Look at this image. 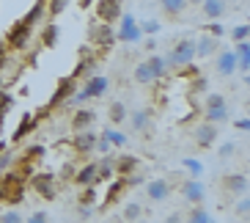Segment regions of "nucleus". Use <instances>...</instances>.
I'll list each match as a JSON object with an SVG mask.
<instances>
[{
	"instance_id": "1",
	"label": "nucleus",
	"mask_w": 250,
	"mask_h": 223,
	"mask_svg": "<svg viewBox=\"0 0 250 223\" xmlns=\"http://www.w3.org/2000/svg\"><path fill=\"white\" fill-rule=\"evenodd\" d=\"M113 45H116V30L107 22H99V20H96V22L88 25V47L99 55V58H104V55L113 50Z\"/></svg>"
},
{
	"instance_id": "2",
	"label": "nucleus",
	"mask_w": 250,
	"mask_h": 223,
	"mask_svg": "<svg viewBox=\"0 0 250 223\" xmlns=\"http://www.w3.org/2000/svg\"><path fill=\"white\" fill-rule=\"evenodd\" d=\"M0 201L3 204H20L25 201V179H20L11 168L0 174Z\"/></svg>"
},
{
	"instance_id": "3",
	"label": "nucleus",
	"mask_w": 250,
	"mask_h": 223,
	"mask_svg": "<svg viewBox=\"0 0 250 223\" xmlns=\"http://www.w3.org/2000/svg\"><path fill=\"white\" fill-rule=\"evenodd\" d=\"M107 86H110V80H107L104 74H94V77L85 80V86H83L80 91H74L72 97H69L66 105H83V102H88V99L102 97L104 91H107Z\"/></svg>"
},
{
	"instance_id": "4",
	"label": "nucleus",
	"mask_w": 250,
	"mask_h": 223,
	"mask_svg": "<svg viewBox=\"0 0 250 223\" xmlns=\"http://www.w3.org/2000/svg\"><path fill=\"white\" fill-rule=\"evenodd\" d=\"M77 86H80V80L77 77H72V74H66V77H61L58 83H55V91H52V97H50V102L44 105L47 111H58V108H66V102H69V97H72L74 91H77Z\"/></svg>"
},
{
	"instance_id": "5",
	"label": "nucleus",
	"mask_w": 250,
	"mask_h": 223,
	"mask_svg": "<svg viewBox=\"0 0 250 223\" xmlns=\"http://www.w3.org/2000/svg\"><path fill=\"white\" fill-rule=\"evenodd\" d=\"M30 187L39 199L44 201H55L58 199V177L55 174H47V171H36L30 177Z\"/></svg>"
},
{
	"instance_id": "6",
	"label": "nucleus",
	"mask_w": 250,
	"mask_h": 223,
	"mask_svg": "<svg viewBox=\"0 0 250 223\" xmlns=\"http://www.w3.org/2000/svg\"><path fill=\"white\" fill-rule=\"evenodd\" d=\"M30 36H33V28L30 25H25L22 20H17L11 28H8V33H6V47L11 52H25L28 50V45H30Z\"/></svg>"
},
{
	"instance_id": "7",
	"label": "nucleus",
	"mask_w": 250,
	"mask_h": 223,
	"mask_svg": "<svg viewBox=\"0 0 250 223\" xmlns=\"http://www.w3.org/2000/svg\"><path fill=\"white\" fill-rule=\"evenodd\" d=\"M192 61H195V42H192V39H184V42H179V45L165 55V67L176 69V67H184V64H192Z\"/></svg>"
},
{
	"instance_id": "8",
	"label": "nucleus",
	"mask_w": 250,
	"mask_h": 223,
	"mask_svg": "<svg viewBox=\"0 0 250 223\" xmlns=\"http://www.w3.org/2000/svg\"><path fill=\"white\" fill-rule=\"evenodd\" d=\"M118 20H121V28H118V33H116V42H124V45H138L140 39H143L138 20H135L132 14H121Z\"/></svg>"
},
{
	"instance_id": "9",
	"label": "nucleus",
	"mask_w": 250,
	"mask_h": 223,
	"mask_svg": "<svg viewBox=\"0 0 250 223\" xmlns=\"http://www.w3.org/2000/svg\"><path fill=\"white\" fill-rule=\"evenodd\" d=\"M94 11H96V20L107 25L118 22V17L124 14L121 0H94Z\"/></svg>"
},
{
	"instance_id": "10",
	"label": "nucleus",
	"mask_w": 250,
	"mask_h": 223,
	"mask_svg": "<svg viewBox=\"0 0 250 223\" xmlns=\"http://www.w3.org/2000/svg\"><path fill=\"white\" fill-rule=\"evenodd\" d=\"M96 146V133H91V130H80V133L72 135V141H69V149H72L74 155H91Z\"/></svg>"
},
{
	"instance_id": "11",
	"label": "nucleus",
	"mask_w": 250,
	"mask_h": 223,
	"mask_svg": "<svg viewBox=\"0 0 250 223\" xmlns=\"http://www.w3.org/2000/svg\"><path fill=\"white\" fill-rule=\"evenodd\" d=\"M129 190V179L126 177H113L110 182H107V193H104V207H113V204H118L121 201V196Z\"/></svg>"
},
{
	"instance_id": "12",
	"label": "nucleus",
	"mask_w": 250,
	"mask_h": 223,
	"mask_svg": "<svg viewBox=\"0 0 250 223\" xmlns=\"http://www.w3.org/2000/svg\"><path fill=\"white\" fill-rule=\"evenodd\" d=\"M192 138H195V146H198V149H212L214 141H217V124H209V121L198 124Z\"/></svg>"
},
{
	"instance_id": "13",
	"label": "nucleus",
	"mask_w": 250,
	"mask_h": 223,
	"mask_svg": "<svg viewBox=\"0 0 250 223\" xmlns=\"http://www.w3.org/2000/svg\"><path fill=\"white\" fill-rule=\"evenodd\" d=\"M96 121V111L91 108H80V111L72 113V119H69V130L72 133H80V130H91V124Z\"/></svg>"
},
{
	"instance_id": "14",
	"label": "nucleus",
	"mask_w": 250,
	"mask_h": 223,
	"mask_svg": "<svg viewBox=\"0 0 250 223\" xmlns=\"http://www.w3.org/2000/svg\"><path fill=\"white\" fill-rule=\"evenodd\" d=\"M170 190H173L170 179H151V182H146V193L151 201H165L170 196Z\"/></svg>"
},
{
	"instance_id": "15",
	"label": "nucleus",
	"mask_w": 250,
	"mask_h": 223,
	"mask_svg": "<svg viewBox=\"0 0 250 223\" xmlns=\"http://www.w3.org/2000/svg\"><path fill=\"white\" fill-rule=\"evenodd\" d=\"M179 190H182L184 201H190V204H201V201H204V196H206V187L201 185L198 179H184Z\"/></svg>"
},
{
	"instance_id": "16",
	"label": "nucleus",
	"mask_w": 250,
	"mask_h": 223,
	"mask_svg": "<svg viewBox=\"0 0 250 223\" xmlns=\"http://www.w3.org/2000/svg\"><path fill=\"white\" fill-rule=\"evenodd\" d=\"M36 119H33V113L30 111H25L22 113V119H20V124H17V130H14V135H11V143H22L25 138H28L33 130H36Z\"/></svg>"
},
{
	"instance_id": "17",
	"label": "nucleus",
	"mask_w": 250,
	"mask_h": 223,
	"mask_svg": "<svg viewBox=\"0 0 250 223\" xmlns=\"http://www.w3.org/2000/svg\"><path fill=\"white\" fill-rule=\"evenodd\" d=\"M58 39H61V25L58 22H44L42 33H39V42H42V50H52V47H58Z\"/></svg>"
},
{
	"instance_id": "18",
	"label": "nucleus",
	"mask_w": 250,
	"mask_h": 223,
	"mask_svg": "<svg viewBox=\"0 0 250 223\" xmlns=\"http://www.w3.org/2000/svg\"><path fill=\"white\" fill-rule=\"evenodd\" d=\"M113 168H116V177H132L138 171V157L118 155V157H113Z\"/></svg>"
},
{
	"instance_id": "19",
	"label": "nucleus",
	"mask_w": 250,
	"mask_h": 223,
	"mask_svg": "<svg viewBox=\"0 0 250 223\" xmlns=\"http://www.w3.org/2000/svg\"><path fill=\"white\" fill-rule=\"evenodd\" d=\"M223 187H226L228 193H234V196H242V193H248V174H242V171H236V174H228V177L223 179Z\"/></svg>"
},
{
	"instance_id": "20",
	"label": "nucleus",
	"mask_w": 250,
	"mask_h": 223,
	"mask_svg": "<svg viewBox=\"0 0 250 223\" xmlns=\"http://www.w3.org/2000/svg\"><path fill=\"white\" fill-rule=\"evenodd\" d=\"M74 185H80V187H85V185H99L96 182V163H85V165H80L77 171H74V179H72Z\"/></svg>"
},
{
	"instance_id": "21",
	"label": "nucleus",
	"mask_w": 250,
	"mask_h": 223,
	"mask_svg": "<svg viewBox=\"0 0 250 223\" xmlns=\"http://www.w3.org/2000/svg\"><path fill=\"white\" fill-rule=\"evenodd\" d=\"M44 11H47V0H36V3L30 6V11L22 17V22L30 25V28H36V25L44 20Z\"/></svg>"
},
{
	"instance_id": "22",
	"label": "nucleus",
	"mask_w": 250,
	"mask_h": 223,
	"mask_svg": "<svg viewBox=\"0 0 250 223\" xmlns=\"http://www.w3.org/2000/svg\"><path fill=\"white\" fill-rule=\"evenodd\" d=\"M116 177V168H113V157L104 155L99 163H96V182H110Z\"/></svg>"
},
{
	"instance_id": "23",
	"label": "nucleus",
	"mask_w": 250,
	"mask_h": 223,
	"mask_svg": "<svg viewBox=\"0 0 250 223\" xmlns=\"http://www.w3.org/2000/svg\"><path fill=\"white\" fill-rule=\"evenodd\" d=\"M151 116H154V111H151V108L135 111V113H132V130H138V133H146L148 127H151Z\"/></svg>"
},
{
	"instance_id": "24",
	"label": "nucleus",
	"mask_w": 250,
	"mask_h": 223,
	"mask_svg": "<svg viewBox=\"0 0 250 223\" xmlns=\"http://www.w3.org/2000/svg\"><path fill=\"white\" fill-rule=\"evenodd\" d=\"M214 50H217V39L214 36H201L195 42V58H209Z\"/></svg>"
},
{
	"instance_id": "25",
	"label": "nucleus",
	"mask_w": 250,
	"mask_h": 223,
	"mask_svg": "<svg viewBox=\"0 0 250 223\" xmlns=\"http://www.w3.org/2000/svg\"><path fill=\"white\" fill-rule=\"evenodd\" d=\"M201 11H204L206 20H220L223 11H226V3L223 0H204L201 3Z\"/></svg>"
},
{
	"instance_id": "26",
	"label": "nucleus",
	"mask_w": 250,
	"mask_h": 223,
	"mask_svg": "<svg viewBox=\"0 0 250 223\" xmlns=\"http://www.w3.org/2000/svg\"><path fill=\"white\" fill-rule=\"evenodd\" d=\"M236 72V55H234V50L231 52H220V58H217V74H234Z\"/></svg>"
},
{
	"instance_id": "27",
	"label": "nucleus",
	"mask_w": 250,
	"mask_h": 223,
	"mask_svg": "<svg viewBox=\"0 0 250 223\" xmlns=\"http://www.w3.org/2000/svg\"><path fill=\"white\" fill-rule=\"evenodd\" d=\"M132 80L138 83V86H154V74H151V69L146 67V61L143 64H138V67L132 69Z\"/></svg>"
},
{
	"instance_id": "28",
	"label": "nucleus",
	"mask_w": 250,
	"mask_h": 223,
	"mask_svg": "<svg viewBox=\"0 0 250 223\" xmlns=\"http://www.w3.org/2000/svg\"><path fill=\"white\" fill-rule=\"evenodd\" d=\"M146 67L151 69V74H154V80H162L165 74L170 72L168 67H165V58H160V55H151V58L146 61Z\"/></svg>"
},
{
	"instance_id": "29",
	"label": "nucleus",
	"mask_w": 250,
	"mask_h": 223,
	"mask_svg": "<svg viewBox=\"0 0 250 223\" xmlns=\"http://www.w3.org/2000/svg\"><path fill=\"white\" fill-rule=\"evenodd\" d=\"M96 199H99V193H96V185H85V187H80L77 204H80V207H94Z\"/></svg>"
},
{
	"instance_id": "30",
	"label": "nucleus",
	"mask_w": 250,
	"mask_h": 223,
	"mask_svg": "<svg viewBox=\"0 0 250 223\" xmlns=\"http://www.w3.org/2000/svg\"><path fill=\"white\" fill-rule=\"evenodd\" d=\"M69 3H72V0H47V17L55 22V20L69 8Z\"/></svg>"
},
{
	"instance_id": "31",
	"label": "nucleus",
	"mask_w": 250,
	"mask_h": 223,
	"mask_svg": "<svg viewBox=\"0 0 250 223\" xmlns=\"http://www.w3.org/2000/svg\"><path fill=\"white\" fill-rule=\"evenodd\" d=\"M184 223H214V221H212V215H209L201 204H195V207L190 209V215L184 218Z\"/></svg>"
},
{
	"instance_id": "32",
	"label": "nucleus",
	"mask_w": 250,
	"mask_h": 223,
	"mask_svg": "<svg viewBox=\"0 0 250 223\" xmlns=\"http://www.w3.org/2000/svg\"><path fill=\"white\" fill-rule=\"evenodd\" d=\"M160 6L168 17H179L187 8V0H160Z\"/></svg>"
},
{
	"instance_id": "33",
	"label": "nucleus",
	"mask_w": 250,
	"mask_h": 223,
	"mask_svg": "<svg viewBox=\"0 0 250 223\" xmlns=\"http://www.w3.org/2000/svg\"><path fill=\"white\" fill-rule=\"evenodd\" d=\"M102 138H104L107 143H110V146H118V149L126 146V141H129V138H126L124 133H118V130H110V127H107V130L102 133Z\"/></svg>"
},
{
	"instance_id": "34",
	"label": "nucleus",
	"mask_w": 250,
	"mask_h": 223,
	"mask_svg": "<svg viewBox=\"0 0 250 223\" xmlns=\"http://www.w3.org/2000/svg\"><path fill=\"white\" fill-rule=\"evenodd\" d=\"M47 155V149L44 146H42V143H36V146H28V149H25V152H22V157H25V160H30V163H42V157H44Z\"/></svg>"
},
{
	"instance_id": "35",
	"label": "nucleus",
	"mask_w": 250,
	"mask_h": 223,
	"mask_svg": "<svg viewBox=\"0 0 250 223\" xmlns=\"http://www.w3.org/2000/svg\"><path fill=\"white\" fill-rule=\"evenodd\" d=\"M107 116H110V124H121V121L126 119L124 102H113V105H110V111H107Z\"/></svg>"
},
{
	"instance_id": "36",
	"label": "nucleus",
	"mask_w": 250,
	"mask_h": 223,
	"mask_svg": "<svg viewBox=\"0 0 250 223\" xmlns=\"http://www.w3.org/2000/svg\"><path fill=\"white\" fill-rule=\"evenodd\" d=\"M226 119H228L226 108H209V111H206V121H209V124H223Z\"/></svg>"
},
{
	"instance_id": "37",
	"label": "nucleus",
	"mask_w": 250,
	"mask_h": 223,
	"mask_svg": "<svg viewBox=\"0 0 250 223\" xmlns=\"http://www.w3.org/2000/svg\"><path fill=\"white\" fill-rule=\"evenodd\" d=\"M182 165L187 168V171H190V177H192V179H198L201 174H204V165H201V160H192V157H184V160H182Z\"/></svg>"
},
{
	"instance_id": "38",
	"label": "nucleus",
	"mask_w": 250,
	"mask_h": 223,
	"mask_svg": "<svg viewBox=\"0 0 250 223\" xmlns=\"http://www.w3.org/2000/svg\"><path fill=\"white\" fill-rule=\"evenodd\" d=\"M198 67H192V64H184V67H176V77L182 80H192V77H198Z\"/></svg>"
},
{
	"instance_id": "39",
	"label": "nucleus",
	"mask_w": 250,
	"mask_h": 223,
	"mask_svg": "<svg viewBox=\"0 0 250 223\" xmlns=\"http://www.w3.org/2000/svg\"><path fill=\"white\" fill-rule=\"evenodd\" d=\"M140 215H143V209H140V204H135V201H129L124 207V221H138Z\"/></svg>"
},
{
	"instance_id": "40",
	"label": "nucleus",
	"mask_w": 250,
	"mask_h": 223,
	"mask_svg": "<svg viewBox=\"0 0 250 223\" xmlns=\"http://www.w3.org/2000/svg\"><path fill=\"white\" fill-rule=\"evenodd\" d=\"M248 212H250V201H248V193H242V196H239V201H236V215L245 221Z\"/></svg>"
},
{
	"instance_id": "41",
	"label": "nucleus",
	"mask_w": 250,
	"mask_h": 223,
	"mask_svg": "<svg viewBox=\"0 0 250 223\" xmlns=\"http://www.w3.org/2000/svg\"><path fill=\"white\" fill-rule=\"evenodd\" d=\"M250 36V28H248V22H242V25H236L234 30H231V39L234 42H245V39Z\"/></svg>"
},
{
	"instance_id": "42",
	"label": "nucleus",
	"mask_w": 250,
	"mask_h": 223,
	"mask_svg": "<svg viewBox=\"0 0 250 223\" xmlns=\"http://www.w3.org/2000/svg\"><path fill=\"white\" fill-rule=\"evenodd\" d=\"M190 89L195 91V94H204V91L209 89V83H206V77H204V74H198V77H192V83H190Z\"/></svg>"
},
{
	"instance_id": "43",
	"label": "nucleus",
	"mask_w": 250,
	"mask_h": 223,
	"mask_svg": "<svg viewBox=\"0 0 250 223\" xmlns=\"http://www.w3.org/2000/svg\"><path fill=\"white\" fill-rule=\"evenodd\" d=\"M204 108L206 111H209V108H226V99H223V94H209Z\"/></svg>"
},
{
	"instance_id": "44",
	"label": "nucleus",
	"mask_w": 250,
	"mask_h": 223,
	"mask_svg": "<svg viewBox=\"0 0 250 223\" xmlns=\"http://www.w3.org/2000/svg\"><path fill=\"white\" fill-rule=\"evenodd\" d=\"M234 152H236V143H234V141L223 143V146L217 149V155H220V160H228V157H234Z\"/></svg>"
},
{
	"instance_id": "45",
	"label": "nucleus",
	"mask_w": 250,
	"mask_h": 223,
	"mask_svg": "<svg viewBox=\"0 0 250 223\" xmlns=\"http://www.w3.org/2000/svg\"><path fill=\"white\" fill-rule=\"evenodd\" d=\"M157 30H160V22H157V20H146V22H140V33H148V36H154Z\"/></svg>"
},
{
	"instance_id": "46",
	"label": "nucleus",
	"mask_w": 250,
	"mask_h": 223,
	"mask_svg": "<svg viewBox=\"0 0 250 223\" xmlns=\"http://www.w3.org/2000/svg\"><path fill=\"white\" fill-rule=\"evenodd\" d=\"M11 163H14V155H11V152H3V155H0V174H6L8 168H11Z\"/></svg>"
},
{
	"instance_id": "47",
	"label": "nucleus",
	"mask_w": 250,
	"mask_h": 223,
	"mask_svg": "<svg viewBox=\"0 0 250 223\" xmlns=\"http://www.w3.org/2000/svg\"><path fill=\"white\" fill-rule=\"evenodd\" d=\"M206 30H209V36H214L217 42H220V39H223V33H226L223 22H209V25H206Z\"/></svg>"
},
{
	"instance_id": "48",
	"label": "nucleus",
	"mask_w": 250,
	"mask_h": 223,
	"mask_svg": "<svg viewBox=\"0 0 250 223\" xmlns=\"http://www.w3.org/2000/svg\"><path fill=\"white\" fill-rule=\"evenodd\" d=\"M74 171H77V168H74V165H63V168H61V174H58V179H61V182H66V185H69V182H72V179H74Z\"/></svg>"
},
{
	"instance_id": "49",
	"label": "nucleus",
	"mask_w": 250,
	"mask_h": 223,
	"mask_svg": "<svg viewBox=\"0 0 250 223\" xmlns=\"http://www.w3.org/2000/svg\"><path fill=\"white\" fill-rule=\"evenodd\" d=\"M0 223H25V221H22V215H20V212H14V209H11V212H3V215H0Z\"/></svg>"
},
{
	"instance_id": "50",
	"label": "nucleus",
	"mask_w": 250,
	"mask_h": 223,
	"mask_svg": "<svg viewBox=\"0 0 250 223\" xmlns=\"http://www.w3.org/2000/svg\"><path fill=\"white\" fill-rule=\"evenodd\" d=\"M236 45V50H234V55L236 58H242V55H250V42L245 39V42H234Z\"/></svg>"
},
{
	"instance_id": "51",
	"label": "nucleus",
	"mask_w": 250,
	"mask_h": 223,
	"mask_svg": "<svg viewBox=\"0 0 250 223\" xmlns=\"http://www.w3.org/2000/svg\"><path fill=\"white\" fill-rule=\"evenodd\" d=\"M25 223H50V215H47V212H42V209H39V212H33V215L28 218V221Z\"/></svg>"
},
{
	"instance_id": "52",
	"label": "nucleus",
	"mask_w": 250,
	"mask_h": 223,
	"mask_svg": "<svg viewBox=\"0 0 250 223\" xmlns=\"http://www.w3.org/2000/svg\"><path fill=\"white\" fill-rule=\"evenodd\" d=\"M94 152H99V155H107V152H110V143L104 141V138H96V146H94Z\"/></svg>"
},
{
	"instance_id": "53",
	"label": "nucleus",
	"mask_w": 250,
	"mask_h": 223,
	"mask_svg": "<svg viewBox=\"0 0 250 223\" xmlns=\"http://www.w3.org/2000/svg\"><path fill=\"white\" fill-rule=\"evenodd\" d=\"M234 127L239 130V133H248V130H250V119H248V116H242V119L234 121Z\"/></svg>"
},
{
	"instance_id": "54",
	"label": "nucleus",
	"mask_w": 250,
	"mask_h": 223,
	"mask_svg": "<svg viewBox=\"0 0 250 223\" xmlns=\"http://www.w3.org/2000/svg\"><path fill=\"white\" fill-rule=\"evenodd\" d=\"M77 215H80L83 221H88V218L94 215V207H77Z\"/></svg>"
},
{
	"instance_id": "55",
	"label": "nucleus",
	"mask_w": 250,
	"mask_h": 223,
	"mask_svg": "<svg viewBox=\"0 0 250 223\" xmlns=\"http://www.w3.org/2000/svg\"><path fill=\"white\" fill-rule=\"evenodd\" d=\"M165 223H184V218L179 215V212H170V215H168V221H165Z\"/></svg>"
},
{
	"instance_id": "56",
	"label": "nucleus",
	"mask_w": 250,
	"mask_h": 223,
	"mask_svg": "<svg viewBox=\"0 0 250 223\" xmlns=\"http://www.w3.org/2000/svg\"><path fill=\"white\" fill-rule=\"evenodd\" d=\"M6 116H8V108H3V105H0V127H3V121H6Z\"/></svg>"
},
{
	"instance_id": "57",
	"label": "nucleus",
	"mask_w": 250,
	"mask_h": 223,
	"mask_svg": "<svg viewBox=\"0 0 250 223\" xmlns=\"http://www.w3.org/2000/svg\"><path fill=\"white\" fill-rule=\"evenodd\" d=\"M143 47H146V50H154L157 42H154V39H146V42H143Z\"/></svg>"
},
{
	"instance_id": "58",
	"label": "nucleus",
	"mask_w": 250,
	"mask_h": 223,
	"mask_svg": "<svg viewBox=\"0 0 250 223\" xmlns=\"http://www.w3.org/2000/svg\"><path fill=\"white\" fill-rule=\"evenodd\" d=\"M94 6V0H80V8H91Z\"/></svg>"
},
{
	"instance_id": "59",
	"label": "nucleus",
	"mask_w": 250,
	"mask_h": 223,
	"mask_svg": "<svg viewBox=\"0 0 250 223\" xmlns=\"http://www.w3.org/2000/svg\"><path fill=\"white\" fill-rule=\"evenodd\" d=\"M6 149H8V143L3 141V138H0V155H3V152H6Z\"/></svg>"
},
{
	"instance_id": "60",
	"label": "nucleus",
	"mask_w": 250,
	"mask_h": 223,
	"mask_svg": "<svg viewBox=\"0 0 250 223\" xmlns=\"http://www.w3.org/2000/svg\"><path fill=\"white\" fill-rule=\"evenodd\" d=\"M187 3H192V6H201V3H204V0H187Z\"/></svg>"
}]
</instances>
